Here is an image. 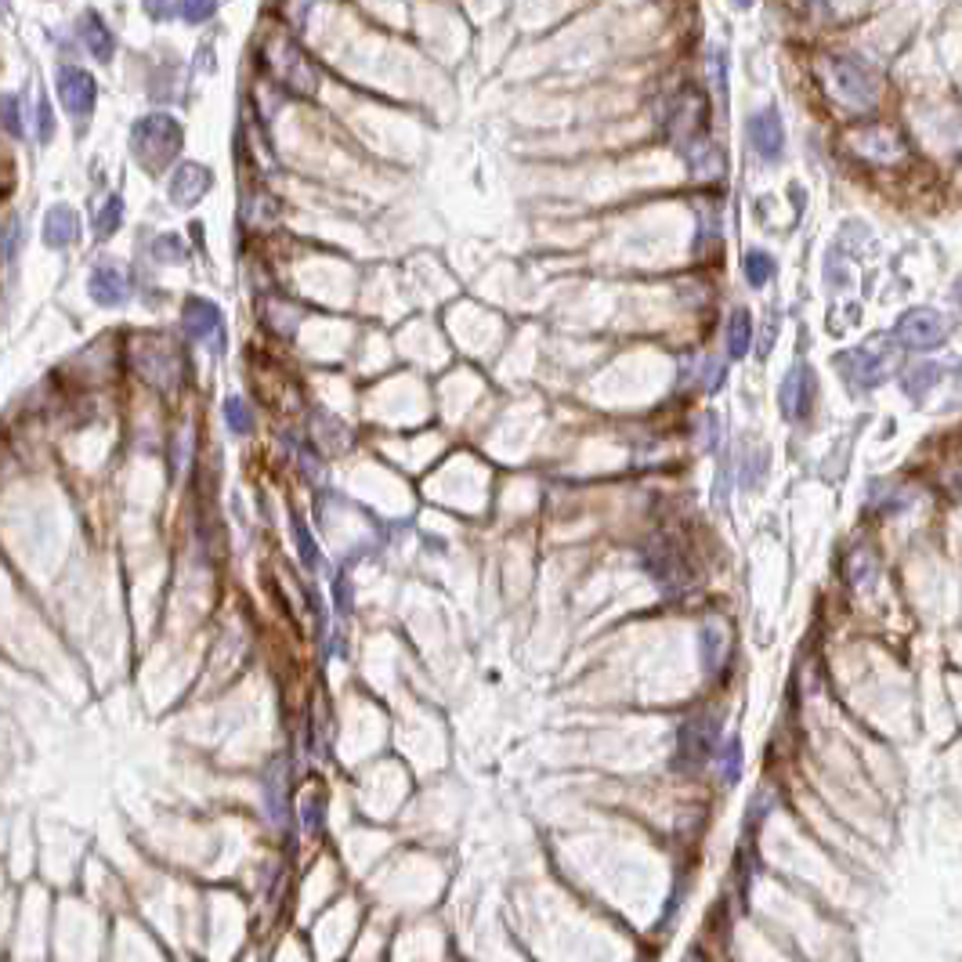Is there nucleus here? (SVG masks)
<instances>
[{"instance_id": "nucleus-23", "label": "nucleus", "mask_w": 962, "mask_h": 962, "mask_svg": "<svg viewBox=\"0 0 962 962\" xmlns=\"http://www.w3.org/2000/svg\"><path fill=\"white\" fill-rule=\"evenodd\" d=\"M293 529H297V547L304 550V565H315V543L312 536H308V529H304L301 521H293Z\"/></svg>"}, {"instance_id": "nucleus-25", "label": "nucleus", "mask_w": 962, "mask_h": 962, "mask_svg": "<svg viewBox=\"0 0 962 962\" xmlns=\"http://www.w3.org/2000/svg\"><path fill=\"white\" fill-rule=\"evenodd\" d=\"M735 4H738V8H749V4H753V0H735Z\"/></svg>"}, {"instance_id": "nucleus-4", "label": "nucleus", "mask_w": 962, "mask_h": 962, "mask_svg": "<svg viewBox=\"0 0 962 962\" xmlns=\"http://www.w3.org/2000/svg\"><path fill=\"white\" fill-rule=\"evenodd\" d=\"M894 333L905 348L930 351L948 337V322H944V315L930 312V308H912V312H905L901 319H897Z\"/></svg>"}, {"instance_id": "nucleus-3", "label": "nucleus", "mask_w": 962, "mask_h": 962, "mask_svg": "<svg viewBox=\"0 0 962 962\" xmlns=\"http://www.w3.org/2000/svg\"><path fill=\"white\" fill-rule=\"evenodd\" d=\"M55 87H58V102H62V109H66L76 123L91 120V113H95V98H98L95 76L87 73V69L62 66L55 76Z\"/></svg>"}, {"instance_id": "nucleus-7", "label": "nucleus", "mask_w": 962, "mask_h": 962, "mask_svg": "<svg viewBox=\"0 0 962 962\" xmlns=\"http://www.w3.org/2000/svg\"><path fill=\"white\" fill-rule=\"evenodd\" d=\"M210 185H214V174H210L203 163H181L174 174H170V203L174 207H196L199 199L207 196Z\"/></svg>"}, {"instance_id": "nucleus-5", "label": "nucleus", "mask_w": 962, "mask_h": 962, "mask_svg": "<svg viewBox=\"0 0 962 962\" xmlns=\"http://www.w3.org/2000/svg\"><path fill=\"white\" fill-rule=\"evenodd\" d=\"M268 66H272L275 76H279L286 87H293V91H304V95H312L315 91L312 66H308V58L293 48L290 40H275L272 51H268Z\"/></svg>"}, {"instance_id": "nucleus-2", "label": "nucleus", "mask_w": 962, "mask_h": 962, "mask_svg": "<svg viewBox=\"0 0 962 962\" xmlns=\"http://www.w3.org/2000/svg\"><path fill=\"white\" fill-rule=\"evenodd\" d=\"M821 76L829 84V95L840 98L847 109H872L879 102V76L872 73L868 66L854 62V58H840L832 55L821 62Z\"/></svg>"}, {"instance_id": "nucleus-19", "label": "nucleus", "mask_w": 962, "mask_h": 962, "mask_svg": "<svg viewBox=\"0 0 962 962\" xmlns=\"http://www.w3.org/2000/svg\"><path fill=\"white\" fill-rule=\"evenodd\" d=\"M217 11V0H181V19L185 22H207Z\"/></svg>"}, {"instance_id": "nucleus-20", "label": "nucleus", "mask_w": 962, "mask_h": 962, "mask_svg": "<svg viewBox=\"0 0 962 962\" xmlns=\"http://www.w3.org/2000/svg\"><path fill=\"white\" fill-rule=\"evenodd\" d=\"M37 127H40V142H51V134H55V116H51V105L48 98H40V109H37Z\"/></svg>"}, {"instance_id": "nucleus-16", "label": "nucleus", "mask_w": 962, "mask_h": 962, "mask_svg": "<svg viewBox=\"0 0 962 962\" xmlns=\"http://www.w3.org/2000/svg\"><path fill=\"white\" fill-rule=\"evenodd\" d=\"M771 275H774V257L764 254V250H753V254L746 257V279H749V286L771 283Z\"/></svg>"}, {"instance_id": "nucleus-22", "label": "nucleus", "mask_w": 962, "mask_h": 962, "mask_svg": "<svg viewBox=\"0 0 962 962\" xmlns=\"http://www.w3.org/2000/svg\"><path fill=\"white\" fill-rule=\"evenodd\" d=\"M142 8L149 19H170L174 15V0H142Z\"/></svg>"}, {"instance_id": "nucleus-1", "label": "nucleus", "mask_w": 962, "mask_h": 962, "mask_svg": "<svg viewBox=\"0 0 962 962\" xmlns=\"http://www.w3.org/2000/svg\"><path fill=\"white\" fill-rule=\"evenodd\" d=\"M181 145H185V131H181V123L167 113L142 116V120L131 127L134 160L142 163L145 170H152V174L167 170L170 163H174V156L181 152Z\"/></svg>"}, {"instance_id": "nucleus-18", "label": "nucleus", "mask_w": 962, "mask_h": 962, "mask_svg": "<svg viewBox=\"0 0 962 962\" xmlns=\"http://www.w3.org/2000/svg\"><path fill=\"white\" fill-rule=\"evenodd\" d=\"M0 123L11 138H22V120H19V98L15 95H0Z\"/></svg>"}, {"instance_id": "nucleus-15", "label": "nucleus", "mask_w": 962, "mask_h": 962, "mask_svg": "<svg viewBox=\"0 0 962 962\" xmlns=\"http://www.w3.org/2000/svg\"><path fill=\"white\" fill-rule=\"evenodd\" d=\"M120 221H123V199L120 196H109L105 199V207H102V214L95 217V232H98V239H109L120 228Z\"/></svg>"}, {"instance_id": "nucleus-17", "label": "nucleus", "mask_w": 962, "mask_h": 962, "mask_svg": "<svg viewBox=\"0 0 962 962\" xmlns=\"http://www.w3.org/2000/svg\"><path fill=\"white\" fill-rule=\"evenodd\" d=\"M225 413H228V427H232L236 434L254 431V416H250V406H246L243 398H228Z\"/></svg>"}, {"instance_id": "nucleus-21", "label": "nucleus", "mask_w": 962, "mask_h": 962, "mask_svg": "<svg viewBox=\"0 0 962 962\" xmlns=\"http://www.w3.org/2000/svg\"><path fill=\"white\" fill-rule=\"evenodd\" d=\"M156 257H163V261H181V257H185V246H181L178 236H163L160 243H156Z\"/></svg>"}, {"instance_id": "nucleus-9", "label": "nucleus", "mask_w": 962, "mask_h": 962, "mask_svg": "<svg viewBox=\"0 0 962 962\" xmlns=\"http://www.w3.org/2000/svg\"><path fill=\"white\" fill-rule=\"evenodd\" d=\"M814 406V377L807 366H793L782 387V413L789 420H803Z\"/></svg>"}, {"instance_id": "nucleus-10", "label": "nucleus", "mask_w": 962, "mask_h": 962, "mask_svg": "<svg viewBox=\"0 0 962 962\" xmlns=\"http://www.w3.org/2000/svg\"><path fill=\"white\" fill-rule=\"evenodd\" d=\"M76 37L84 40V48L91 51L98 62H113L116 37H113V29L105 26V19L98 15V11H84V15L76 19Z\"/></svg>"}, {"instance_id": "nucleus-11", "label": "nucleus", "mask_w": 962, "mask_h": 962, "mask_svg": "<svg viewBox=\"0 0 962 962\" xmlns=\"http://www.w3.org/2000/svg\"><path fill=\"white\" fill-rule=\"evenodd\" d=\"M749 142H753V149L760 152L764 160H778V156H782L785 131H782V120H778L774 109L756 113L753 120H749Z\"/></svg>"}, {"instance_id": "nucleus-14", "label": "nucleus", "mask_w": 962, "mask_h": 962, "mask_svg": "<svg viewBox=\"0 0 962 962\" xmlns=\"http://www.w3.org/2000/svg\"><path fill=\"white\" fill-rule=\"evenodd\" d=\"M749 340H753V322H749L746 312H735L731 315V326H727V351H731V359H746Z\"/></svg>"}, {"instance_id": "nucleus-6", "label": "nucleus", "mask_w": 962, "mask_h": 962, "mask_svg": "<svg viewBox=\"0 0 962 962\" xmlns=\"http://www.w3.org/2000/svg\"><path fill=\"white\" fill-rule=\"evenodd\" d=\"M840 373L858 387H876L890 377V355H876L868 348H854L840 355Z\"/></svg>"}, {"instance_id": "nucleus-12", "label": "nucleus", "mask_w": 962, "mask_h": 962, "mask_svg": "<svg viewBox=\"0 0 962 962\" xmlns=\"http://www.w3.org/2000/svg\"><path fill=\"white\" fill-rule=\"evenodd\" d=\"M87 290H91V297H95L98 304H120V301H127L131 283H127V272H123V268L98 265L95 272H91V283H87Z\"/></svg>"}, {"instance_id": "nucleus-13", "label": "nucleus", "mask_w": 962, "mask_h": 962, "mask_svg": "<svg viewBox=\"0 0 962 962\" xmlns=\"http://www.w3.org/2000/svg\"><path fill=\"white\" fill-rule=\"evenodd\" d=\"M80 239V217H76L73 207H51L48 217H44V243L51 250H62V246H73Z\"/></svg>"}, {"instance_id": "nucleus-8", "label": "nucleus", "mask_w": 962, "mask_h": 962, "mask_svg": "<svg viewBox=\"0 0 962 962\" xmlns=\"http://www.w3.org/2000/svg\"><path fill=\"white\" fill-rule=\"evenodd\" d=\"M185 330L217 351H221V344H225V322H221V312H217L210 301H199V297H192V301L185 304Z\"/></svg>"}, {"instance_id": "nucleus-24", "label": "nucleus", "mask_w": 962, "mask_h": 962, "mask_svg": "<svg viewBox=\"0 0 962 962\" xmlns=\"http://www.w3.org/2000/svg\"><path fill=\"white\" fill-rule=\"evenodd\" d=\"M0 15H8V0H0Z\"/></svg>"}]
</instances>
